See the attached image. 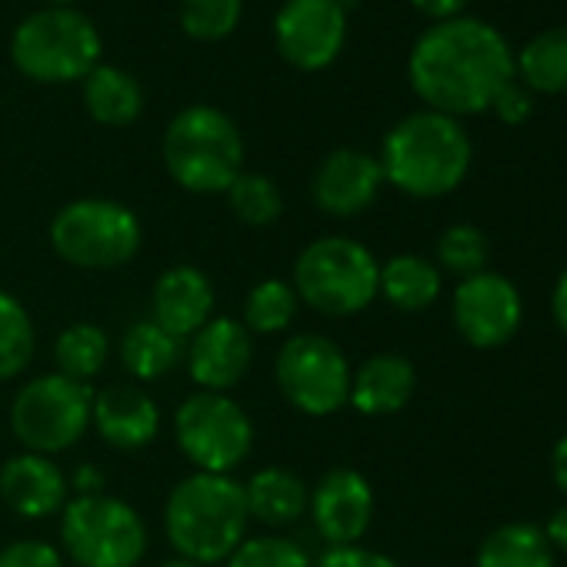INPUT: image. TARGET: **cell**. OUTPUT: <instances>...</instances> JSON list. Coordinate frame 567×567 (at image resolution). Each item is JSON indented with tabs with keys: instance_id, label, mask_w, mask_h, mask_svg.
<instances>
[{
	"instance_id": "obj_1",
	"label": "cell",
	"mask_w": 567,
	"mask_h": 567,
	"mask_svg": "<svg viewBox=\"0 0 567 567\" xmlns=\"http://www.w3.org/2000/svg\"><path fill=\"white\" fill-rule=\"evenodd\" d=\"M408 78L427 111L471 117L491 111L494 97L517 81L507 38L477 18L434 21L411 48Z\"/></svg>"
},
{
	"instance_id": "obj_2",
	"label": "cell",
	"mask_w": 567,
	"mask_h": 567,
	"mask_svg": "<svg viewBox=\"0 0 567 567\" xmlns=\"http://www.w3.org/2000/svg\"><path fill=\"white\" fill-rule=\"evenodd\" d=\"M471 157V137L457 117L417 111L388 131L378 164L384 171V184L408 197L434 200L464 184Z\"/></svg>"
},
{
	"instance_id": "obj_3",
	"label": "cell",
	"mask_w": 567,
	"mask_h": 567,
	"mask_svg": "<svg viewBox=\"0 0 567 567\" xmlns=\"http://www.w3.org/2000/svg\"><path fill=\"white\" fill-rule=\"evenodd\" d=\"M244 484L230 474H187L164 501V534L177 557L200 567L224 564L247 537Z\"/></svg>"
},
{
	"instance_id": "obj_4",
	"label": "cell",
	"mask_w": 567,
	"mask_h": 567,
	"mask_svg": "<svg viewBox=\"0 0 567 567\" xmlns=\"http://www.w3.org/2000/svg\"><path fill=\"white\" fill-rule=\"evenodd\" d=\"M164 167L190 194H224L244 174V137L237 124L210 107H184L164 131Z\"/></svg>"
},
{
	"instance_id": "obj_5",
	"label": "cell",
	"mask_w": 567,
	"mask_h": 567,
	"mask_svg": "<svg viewBox=\"0 0 567 567\" xmlns=\"http://www.w3.org/2000/svg\"><path fill=\"white\" fill-rule=\"evenodd\" d=\"M378 257L354 237L328 234L311 240L295 260L298 301L324 318H351L378 298Z\"/></svg>"
},
{
	"instance_id": "obj_6",
	"label": "cell",
	"mask_w": 567,
	"mask_h": 567,
	"mask_svg": "<svg viewBox=\"0 0 567 567\" xmlns=\"http://www.w3.org/2000/svg\"><path fill=\"white\" fill-rule=\"evenodd\" d=\"M11 61L38 84H74L101 64V34L74 8H44L18 24Z\"/></svg>"
},
{
	"instance_id": "obj_7",
	"label": "cell",
	"mask_w": 567,
	"mask_h": 567,
	"mask_svg": "<svg viewBox=\"0 0 567 567\" xmlns=\"http://www.w3.org/2000/svg\"><path fill=\"white\" fill-rule=\"evenodd\" d=\"M141 240L137 214L111 197H78L51 220L54 254L81 270H117L137 257Z\"/></svg>"
},
{
	"instance_id": "obj_8",
	"label": "cell",
	"mask_w": 567,
	"mask_h": 567,
	"mask_svg": "<svg viewBox=\"0 0 567 567\" xmlns=\"http://www.w3.org/2000/svg\"><path fill=\"white\" fill-rule=\"evenodd\" d=\"M61 554L78 567H137L147 554L144 517L114 494L71 497L61 511Z\"/></svg>"
},
{
	"instance_id": "obj_9",
	"label": "cell",
	"mask_w": 567,
	"mask_h": 567,
	"mask_svg": "<svg viewBox=\"0 0 567 567\" xmlns=\"http://www.w3.org/2000/svg\"><path fill=\"white\" fill-rule=\"evenodd\" d=\"M94 388L64 374L31 378L11 404V431L31 454H64L91 427Z\"/></svg>"
},
{
	"instance_id": "obj_10",
	"label": "cell",
	"mask_w": 567,
	"mask_h": 567,
	"mask_svg": "<svg viewBox=\"0 0 567 567\" xmlns=\"http://www.w3.org/2000/svg\"><path fill=\"white\" fill-rule=\"evenodd\" d=\"M174 441L194 471L234 474L250 457L254 424L234 398L197 391L174 414Z\"/></svg>"
},
{
	"instance_id": "obj_11",
	"label": "cell",
	"mask_w": 567,
	"mask_h": 567,
	"mask_svg": "<svg viewBox=\"0 0 567 567\" xmlns=\"http://www.w3.org/2000/svg\"><path fill=\"white\" fill-rule=\"evenodd\" d=\"M351 374L344 351L324 334H295L274 358V378L284 401L308 417L338 414L351 398Z\"/></svg>"
},
{
	"instance_id": "obj_12",
	"label": "cell",
	"mask_w": 567,
	"mask_h": 567,
	"mask_svg": "<svg viewBox=\"0 0 567 567\" xmlns=\"http://www.w3.org/2000/svg\"><path fill=\"white\" fill-rule=\"evenodd\" d=\"M348 41L344 0H284L274 18L277 54L298 71L331 68Z\"/></svg>"
},
{
	"instance_id": "obj_13",
	"label": "cell",
	"mask_w": 567,
	"mask_h": 567,
	"mask_svg": "<svg viewBox=\"0 0 567 567\" xmlns=\"http://www.w3.org/2000/svg\"><path fill=\"white\" fill-rule=\"evenodd\" d=\"M454 328L457 334L481 351L507 344L524 318V305L514 284L504 274L481 270L474 277H464L451 301Z\"/></svg>"
},
{
	"instance_id": "obj_14",
	"label": "cell",
	"mask_w": 567,
	"mask_h": 567,
	"mask_svg": "<svg viewBox=\"0 0 567 567\" xmlns=\"http://www.w3.org/2000/svg\"><path fill=\"white\" fill-rule=\"evenodd\" d=\"M308 514L328 547H351L371 530L374 487L354 467H334L311 487Z\"/></svg>"
},
{
	"instance_id": "obj_15",
	"label": "cell",
	"mask_w": 567,
	"mask_h": 567,
	"mask_svg": "<svg viewBox=\"0 0 567 567\" xmlns=\"http://www.w3.org/2000/svg\"><path fill=\"white\" fill-rule=\"evenodd\" d=\"M187 374L200 391L227 394L234 391L254 361V334L237 318H210L184 344Z\"/></svg>"
},
{
	"instance_id": "obj_16",
	"label": "cell",
	"mask_w": 567,
	"mask_h": 567,
	"mask_svg": "<svg viewBox=\"0 0 567 567\" xmlns=\"http://www.w3.org/2000/svg\"><path fill=\"white\" fill-rule=\"evenodd\" d=\"M381 187H384V171L378 157L358 147L331 151L311 177L315 207L341 220L364 214L378 200Z\"/></svg>"
},
{
	"instance_id": "obj_17",
	"label": "cell",
	"mask_w": 567,
	"mask_h": 567,
	"mask_svg": "<svg viewBox=\"0 0 567 567\" xmlns=\"http://www.w3.org/2000/svg\"><path fill=\"white\" fill-rule=\"evenodd\" d=\"M91 427L97 431V437L107 447H114L121 454H137L157 441L161 408L141 384L117 381V384L94 391Z\"/></svg>"
},
{
	"instance_id": "obj_18",
	"label": "cell",
	"mask_w": 567,
	"mask_h": 567,
	"mask_svg": "<svg viewBox=\"0 0 567 567\" xmlns=\"http://www.w3.org/2000/svg\"><path fill=\"white\" fill-rule=\"evenodd\" d=\"M71 494L68 474L54 457L44 454H14L0 467V501L24 520H44L64 511Z\"/></svg>"
},
{
	"instance_id": "obj_19",
	"label": "cell",
	"mask_w": 567,
	"mask_h": 567,
	"mask_svg": "<svg viewBox=\"0 0 567 567\" xmlns=\"http://www.w3.org/2000/svg\"><path fill=\"white\" fill-rule=\"evenodd\" d=\"M210 318H214V284L200 267L177 264L154 280L151 321H157L167 334L187 344Z\"/></svg>"
},
{
	"instance_id": "obj_20",
	"label": "cell",
	"mask_w": 567,
	"mask_h": 567,
	"mask_svg": "<svg viewBox=\"0 0 567 567\" xmlns=\"http://www.w3.org/2000/svg\"><path fill=\"white\" fill-rule=\"evenodd\" d=\"M417 371L401 354H374L351 374L348 404L364 417H388L411 404Z\"/></svg>"
},
{
	"instance_id": "obj_21",
	"label": "cell",
	"mask_w": 567,
	"mask_h": 567,
	"mask_svg": "<svg viewBox=\"0 0 567 567\" xmlns=\"http://www.w3.org/2000/svg\"><path fill=\"white\" fill-rule=\"evenodd\" d=\"M244 501L250 520L264 527H288L308 514L311 491L291 467H260L244 484Z\"/></svg>"
},
{
	"instance_id": "obj_22",
	"label": "cell",
	"mask_w": 567,
	"mask_h": 567,
	"mask_svg": "<svg viewBox=\"0 0 567 567\" xmlns=\"http://www.w3.org/2000/svg\"><path fill=\"white\" fill-rule=\"evenodd\" d=\"M81 97H84V111L104 127H127L144 111V91L137 78H131L114 64H97L81 81Z\"/></svg>"
},
{
	"instance_id": "obj_23",
	"label": "cell",
	"mask_w": 567,
	"mask_h": 567,
	"mask_svg": "<svg viewBox=\"0 0 567 567\" xmlns=\"http://www.w3.org/2000/svg\"><path fill=\"white\" fill-rule=\"evenodd\" d=\"M117 354L127 378H134V384H151L171 374L184 361V341L167 334L157 321L144 318L124 331Z\"/></svg>"
},
{
	"instance_id": "obj_24",
	"label": "cell",
	"mask_w": 567,
	"mask_h": 567,
	"mask_svg": "<svg viewBox=\"0 0 567 567\" xmlns=\"http://www.w3.org/2000/svg\"><path fill=\"white\" fill-rule=\"evenodd\" d=\"M441 267L417 254H398L381 264L378 295L398 311H427L441 298Z\"/></svg>"
},
{
	"instance_id": "obj_25",
	"label": "cell",
	"mask_w": 567,
	"mask_h": 567,
	"mask_svg": "<svg viewBox=\"0 0 567 567\" xmlns=\"http://www.w3.org/2000/svg\"><path fill=\"white\" fill-rule=\"evenodd\" d=\"M514 74L530 94H567V28L534 34L514 54Z\"/></svg>"
},
{
	"instance_id": "obj_26",
	"label": "cell",
	"mask_w": 567,
	"mask_h": 567,
	"mask_svg": "<svg viewBox=\"0 0 567 567\" xmlns=\"http://www.w3.org/2000/svg\"><path fill=\"white\" fill-rule=\"evenodd\" d=\"M474 567H554V547L534 524H501L477 547Z\"/></svg>"
},
{
	"instance_id": "obj_27",
	"label": "cell",
	"mask_w": 567,
	"mask_h": 567,
	"mask_svg": "<svg viewBox=\"0 0 567 567\" xmlns=\"http://www.w3.org/2000/svg\"><path fill=\"white\" fill-rule=\"evenodd\" d=\"M111 361V338L101 324L91 321H78L71 328H64L54 341V364L58 374L91 384L94 378L104 374Z\"/></svg>"
},
{
	"instance_id": "obj_28",
	"label": "cell",
	"mask_w": 567,
	"mask_h": 567,
	"mask_svg": "<svg viewBox=\"0 0 567 567\" xmlns=\"http://www.w3.org/2000/svg\"><path fill=\"white\" fill-rule=\"evenodd\" d=\"M298 291L291 280H280V277H267L257 280L247 301H244V328L250 334H284L295 318H298Z\"/></svg>"
},
{
	"instance_id": "obj_29",
	"label": "cell",
	"mask_w": 567,
	"mask_h": 567,
	"mask_svg": "<svg viewBox=\"0 0 567 567\" xmlns=\"http://www.w3.org/2000/svg\"><path fill=\"white\" fill-rule=\"evenodd\" d=\"M38 351L31 311L11 291H0V381L21 378Z\"/></svg>"
},
{
	"instance_id": "obj_30",
	"label": "cell",
	"mask_w": 567,
	"mask_h": 567,
	"mask_svg": "<svg viewBox=\"0 0 567 567\" xmlns=\"http://www.w3.org/2000/svg\"><path fill=\"white\" fill-rule=\"evenodd\" d=\"M224 194H227L230 214L247 227H270L284 214V194L267 174L244 171Z\"/></svg>"
},
{
	"instance_id": "obj_31",
	"label": "cell",
	"mask_w": 567,
	"mask_h": 567,
	"mask_svg": "<svg viewBox=\"0 0 567 567\" xmlns=\"http://www.w3.org/2000/svg\"><path fill=\"white\" fill-rule=\"evenodd\" d=\"M244 14V0H181L177 18L187 38L194 41H224L234 34Z\"/></svg>"
},
{
	"instance_id": "obj_32",
	"label": "cell",
	"mask_w": 567,
	"mask_h": 567,
	"mask_svg": "<svg viewBox=\"0 0 567 567\" xmlns=\"http://www.w3.org/2000/svg\"><path fill=\"white\" fill-rule=\"evenodd\" d=\"M487 260H491V244L484 230L474 224H454L437 237V264L461 280L487 270Z\"/></svg>"
},
{
	"instance_id": "obj_33",
	"label": "cell",
	"mask_w": 567,
	"mask_h": 567,
	"mask_svg": "<svg viewBox=\"0 0 567 567\" xmlns=\"http://www.w3.org/2000/svg\"><path fill=\"white\" fill-rule=\"evenodd\" d=\"M311 554L291 540L277 534H260V537H244L237 550L224 560V567H311Z\"/></svg>"
},
{
	"instance_id": "obj_34",
	"label": "cell",
	"mask_w": 567,
	"mask_h": 567,
	"mask_svg": "<svg viewBox=\"0 0 567 567\" xmlns=\"http://www.w3.org/2000/svg\"><path fill=\"white\" fill-rule=\"evenodd\" d=\"M0 567H64V554L48 540H11L0 547Z\"/></svg>"
},
{
	"instance_id": "obj_35",
	"label": "cell",
	"mask_w": 567,
	"mask_h": 567,
	"mask_svg": "<svg viewBox=\"0 0 567 567\" xmlns=\"http://www.w3.org/2000/svg\"><path fill=\"white\" fill-rule=\"evenodd\" d=\"M311 567H404V564H398L394 557L381 550L351 544V547H328Z\"/></svg>"
},
{
	"instance_id": "obj_36",
	"label": "cell",
	"mask_w": 567,
	"mask_h": 567,
	"mask_svg": "<svg viewBox=\"0 0 567 567\" xmlns=\"http://www.w3.org/2000/svg\"><path fill=\"white\" fill-rule=\"evenodd\" d=\"M491 111L497 114V121L501 124H507V127H514V124H524L527 117H530V111H534V101H530V91L524 87V84H517V81H511L497 97H494V104H491Z\"/></svg>"
},
{
	"instance_id": "obj_37",
	"label": "cell",
	"mask_w": 567,
	"mask_h": 567,
	"mask_svg": "<svg viewBox=\"0 0 567 567\" xmlns=\"http://www.w3.org/2000/svg\"><path fill=\"white\" fill-rule=\"evenodd\" d=\"M74 497H94V494H104V471L97 464H78L74 474L68 477Z\"/></svg>"
},
{
	"instance_id": "obj_38",
	"label": "cell",
	"mask_w": 567,
	"mask_h": 567,
	"mask_svg": "<svg viewBox=\"0 0 567 567\" xmlns=\"http://www.w3.org/2000/svg\"><path fill=\"white\" fill-rule=\"evenodd\" d=\"M411 4H414V11H421L431 21H451V18L464 14L471 0H411Z\"/></svg>"
},
{
	"instance_id": "obj_39",
	"label": "cell",
	"mask_w": 567,
	"mask_h": 567,
	"mask_svg": "<svg viewBox=\"0 0 567 567\" xmlns=\"http://www.w3.org/2000/svg\"><path fill=\"white\" fill-rule=\"evenodd\" d=\"M550 315H554V324L560 328V334L567 338V270H560V277H557V284H554Z\"/></svg>"
},
{
	"instance_id": "obj_40",
	"label": "cell",
	"mask_w": 567,
	"mask_h": 567,
	"mask_svg": "<svg viewBox=\"0 0 567 567\" xmlns=\"http://www.w3.org/2000/svg\"><path fill=\"white\" fill-rule=\"evenodd\" d=\"M544 537H547L550 547H557L560 554H567V504L550 514V520L544 527Z\"/></svg>"
},
{
	"instance_id": "obj_41",
	"label": "cell",
	"mask_w": 567,
	"mask_h": 567,
	"mask_svg": "<svg viewBox=\"0 0 567 567\" xmlns=\"http://www.w3.org/2000/svg\"><path fill=\"white\" fill-rule=\"evenodd\" d=\"M550 474H554V484L567 494V434L554 444V454H550Z\"/></svg>"
},
{
	"instance_id": "obj_42",
	"label": "cell",
	"mask_w": 567,
	"mask_h": 567,
	"mask_svg": "<svg viewBox=\"0 0 567 567\" xmlns=\"http://www.w3.org/2000/svg\"><path fill=\"white\" fill-rule=\"evenodd\" d=\"M161 567H200V564H194V560H184V557H171V560H164Z\"/></svg>"
},
{
	"instance_id": "obj_43",
	"label": "cell",
	"mask_w": 567,
	"mask_h": 567,
	"mask_svg": "<svg viewBox=\"0 0 567 567\" xmlns=\"http://www.w3.org/2000/svg\"><path fill=\"white\" fill-rule=\"evenodd\" d=\"M44 4H48V8H71L74 0H44Z\"/></svg>"
}]
</instances>
